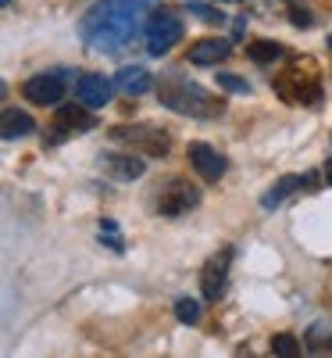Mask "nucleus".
<instances>
[{"instance_id": "obj_7", "label": "nucleus", "mask_w": 332, "mask_h": 358, "mask_svg": "<svg viewBox=\"0 0 332 358\" xmlns=\"http://www.w3.org/2000/svg\"><path fill=\"white\" fill-rule=\"evenodd\" d=\"M97 126V118H93V108H86L82 101L75 104H61L54 111V122H50V136H43V143H57V140H68V136H82Z\"/></svg>"}, {"instance_id": "obj_5", "label": "nucleus", "mask_w": 332, "mask_h": 358, "mask_svg": "<svg viewBox=\"0 0 332 358\" xmlns=\"http://www.w3.org/2000/svg\"><path fill=\"white\" fill-rule=\"evenodd\" d=\"M146 54L165 57L179 40H183V18H179L175 8H154L146 18Z\"/></svg>"}, {"instance_id": "obj_1", "label": "nucleus", "mask_w": 332, "mask_h": 358, "mask_svg": "<svg viewBox=\"0 0 332 358\" xmlns=\"http://www.w3.org/2000/svg\"><path fill=\"white\" fill-rule=\"evenodd\" d=\"M150 11H154L150 0H100L82 15L79 33L89 50L122 54L133 40H139V33H146Z\"/></svg>"}, {"instance_id": "obj_9", "label": "nucleus", "mask_w": 332, "mask_h": 358, "mask_svg": "<svg viewBox=\"0 0 332 358\" xmlns=\"http://www.w3.org/2000/svg\"><path fill=\"white\" fill-rule=\"evenodd\" d=\"M65 79H68L65 69H54V72L33 76V79H25L22 97H29L33 104H61V97H65Z\"/></svg>"}, {"instance_id": "obj_17", "label": "nucleus", "mask_w": 332, "mask_h": 358, "mask_svg": "<svg viewBox=\"0 0 332 358\" xmlns=\"http://www.w3.org/2000/svg\"><path fill=\"white\" fill-rule=\"evenodd\" d=\"M304 348L315 355H329L332 351V322H315L304 334Z\"/></svg>"}, {"instance_id": "obj_24", "label": "nucleus", "mask_w": 332, "mask_h": 358, "mask_svg": "<svg viewBox=\"0 0 332 358\" xmlns=\"http://www.w3.org/2000/svg\"><path fill=\"white\" fill-rule=\"evenodd\" d=\"M190 11H193L197 18H204V22H222V11H211L207 4H190Z\"/></svg>"}, {"instance_id": "obj_2", "label": "nucleus", "mask_w": 332, "mask_h": 358, "mask_svg": "<svg viewBox=\"0 0 332 358\" xmlns=\"http://www.w3.org/2000/svg\"><path fill=\"white\" fill-rule=\"evenodd\" d=\"M158 101L175 115H190V118H218L225 111L222 97H211L204 86H197L186 76H165L158 83Z\"/></svg>"}, {"instance_id": "obj_12", "label": "nucleus", "mask_w": 332, "mask_h": 358, "mask_svg": "<svg viewBox=\"0 0 332 358\" xmlns=\"http://www.w3.org/2000/svg\"><path fill=\"white\" fill-rule=\"evenodd\" d=\"M100 169H104V176H111L114 183H133V179H139L143 176V169H146V162L139 158V151L133 155H104L100 158Z\"/></svg>"}, {"instance_id": "obj_11", "label": "nucleus", "mask_w": 332, "mask_h": 358, "mask_svg": "<svg viewBox=\"0 0 332 358\" xmlns=\"http://www.w3.org/2000/svg\"><path fill=\"white\" fill-rule=\"evenodd\" d=\"M114 90H118V86H114L111 79H104V76H97V72H86V76L75 79V101H82L86 108H104V104H111Z\"/></svg>"}, {"instance_id": "obj_16", "label": "nucleus", "mask_w": 332, "mask_h": 358, "mask_svg": "<svg viewBox=\"0 0 332 358\" xmlns=\"http://www.w3.org/2000/svg\"><path fill=\"white\" fill-rule=\"evenodd\" d=\"M33 129H36V122H33V115H29V111H15V108L4 111V140L29 136Z\"/></svg>"}, {"instance_id": "obj_15", "label": "nucleus", "mask_w": 332, "mask_h": 358, "mask_svg": "<svg viewBox=\"0 0 332 358\" xmlns=\"http://www.w3.org/2000/svg\"><path fill=\"white\" fill-rule=\"evenodd\" d=\"M304 183H308V179L304 176H282L279 179V183L276 187H271L264 197H261V208H276V204H282L289 194H296V190H304Z\"/></svg>"}, {"instance_id": "obj_14", "label": "nucleus", "mask_w": 332, "mask_h": 358, "mask_svg": "<svg viewBox=\"0 0 332 358\" xmlns=\"http://www.w3.org/2000/svg\"><path fill=\"white\" fill-rule=\"evenodd\" d=\"M114 86L122 90V94H129V97H139V94H146L154 83H150V72H146V69L129 65V69H122V72L114 76Z\"/></svg>"}, {"instance_id": "obj_10", "label": "nucleus", "mask_w": 332, "mask_h": 358, "mask_svg": "<svg viewBox=\"0 0 332 358\" xmlns=\"http://www.w3.org/2000/svg\"><path fill=\"white\" fill-rule=\"evenodd\" d=\"M186 155H190V165L200 172V179H207V183H218V179L225 176V169H229L225 158L211 143H204V140H193Z\"/></svg>"}, {"instance_id": "obj_26", "label": "nucleus", "mask_w": 332, "mask_h": 358, "mask_svg": "<svg viewBox=\"0 0 332 358\" xmlns=\"http://www.w3.org/2000/svg\"><path fill=\"white\" fill-rule=\"evenodd\" d=\"M218 4H239V0H218Z\"/></svg>"}, {"instance_id": "obj_8", "label": "nucleus", "mask_w": 332, "mask_h": 358, "mask_svg": "<svg viewBox=\"0 0 332 358\" xmlns=\"http://www.w3.org/2000/svg\"><path fill=\"white\" fill-rule=\"evenodd\" d=\"M232 248H222L218 255H211L200 268V294L204 301H218L225 294V283H229V268H232Z\"/></svg>"}, {"instance_id": "obj_27", "label": "nucleus", "mask_w": 332, "mask_h": 358, "mask_svg": "<svg viewBox=\"0 0 332 358\" xmlns=\"http://www.w3.org/2000/svg\"><path fill=\"white\" fill-rule=\"evenodd\" d=\"M0 4H4V8H11V0H0Z\"/></svg>"}, {"instance_id": "obj_3", "label": "nucleus", "mask_w": 332, "mask_h": 358, "mask_svg": "<svg viewBox=\"0 0 332 358\" xmlns=\"http://www.w3.org/2000/svg\"><path fill=\"white\" fill-rule=\"evenodd\" d=\"M276 90L282 94V101H289V104H318L322 101V83H318L311 62H293L276 79Z\"/></svg>"}, {"instance_id": "obj_23", "label": "nucleus", "mask_w": 332, "mask_h": 358, "mask_svg": "<svg viewBox=\"0 0 332 358\" xmlns=\"http://www.w3.org/2000/svg\"><path fill=\"white\" fill-rule=\"evenodd\" d=\"M289 11H293V15H289V22H293V25H304V29H308V25L315 22V15H311L304 4H300V0H293V4H289Z\"/></svg>"}, {"instance_id": "obj_6", "label": "nucleus", "mask_w": 332, "mask_h": 358, "mask_svg": "<svg viewBox=\"0 0 332 358\" xmlns=\"http://www.w3.org/2000/svg\"><path fill=\"white\" fill-rule=\"evenodd\" d=\"M111 136L118 143H129L139 155H150V158H165L172 147V136L161 126H114Z\"/></svg>"}, {"instance_id": "obj_18", "label": "nucleus", "mask_w": 332, "mask_h": 358, "mask_svg": "<svg viewBox=\"0 0 332 358\" xmlns=\"http://www.w3.org/2000/svg\"><path fill=\"white\" fill-rule=\"evenodd\" d=\"M247 57H250V62H257V65H276L279 57H282V47L276 40H257V43L247 47Z\"/></svg>"}, {"instance_id": "obj_20", "label": "nucleus", "mask_w": 332, "mask_h": 358, "mask_svg": "<svg viewBox=\"0 0 332 358\" xmlns=\"http://www.w3.org/2000/svg\"><path fill=\"white\" fill-rule=\"evenodd\" d=\"M100 244H107L111 251H126V244H122V229H118L111 219L100 222Z\"/></svg>"}, {"instance_id": "obj_21", "label": "nucleus", "mask_w": 332, "mask_h": 358, "mask_svg": "<svg viewBox=\"0 0 332 358\" xmlns=\"http://www.w3.org/2000/svg\"><path fill=\"white\" fill-rule=\"evenodd\" d=\"M271 351L282 355V358H296L300 355V341L289 337V334H279V337H271Z\"/></svg>"}, {"instance_id": "obj_22", "label": "nucleus", "mask_w": 332, "mask_h": 358, "mask_svg": "<svg viewBox=\"0 0 332 358\" xmlns=\"http://www.w3.org/2000/svg\"><path fill=\"white\" fill-rule=\"evenodd\" d=\"M218 86L222 90H232V94H250V83L247 79H236L229 72H218Z\"/></svg>"}, {"instance_id": "obj_13", "label": "nucleus", "mask_w": 332, "mask_h": 358, "mask_svg": "<svg viewBox=\"0 0 332 358\" xmlns=\"http://www.w3.org/2000/svg\"><path fill=\"white\" fill-rule=\"evenodd\" d=\"M229 50H232V43L222 36L218 40H197L190 47V65H218L229 57Z\"/></svg>"}, {"instance_id": "obj_25", "label": "nucleus", "mask_w": 332, "mask_h": 358, "mask_svg": "<svg viewBox=\"0 0 332 358\" xmlns=\"http://www.w3.org/2000/svg\"><path fill=\"white\" fill-rule=\"evenodd\" d=\"M325 183H332V158H329V165H325Z\"/></svg>"}, {"instance_id": "obj_19", "label": "nucleus", "mask_w": 332, "mask_h": 358, "mask_svg": "<svg viewBox=\"0 0 332 358\" xmlns=\"http://www.w3.org/2000/svg\"><path fill=\"white\" fill-rule=\"evenodd\" d=\"M175 319L193 326L200 319V301H197V297H179V301H175Z\"/></svg>"}, {"instance_id": "obj_4", "label": "nucleus", "mask_w": 332, "mask_h": 358, "mask_svg": "<svg viewBox=\"0 0 332 358\" xmlns=\"http://www.w3.org/2000/svg\"><path fill=\"white\" fill-rule=\"evenodd\" d=\"M200 204V190L190 183V179L175 176V179H165V183L154 190V197H150V208H154V215H186L193 212V208Z\"/></svg>"}]
</instances>
